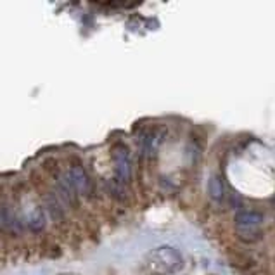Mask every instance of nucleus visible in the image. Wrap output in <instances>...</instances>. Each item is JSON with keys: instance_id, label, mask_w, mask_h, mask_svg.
Listing matches in <instances>:
<instances>
[{"instance_id": "obj_6", "label": "nucleus", "mask_w": 275, "mask_h": 275, "mask_svg": "<svg viewBox=\"0 0 275 275\" xmlns=\"http://www.w3.org/2000/svg\"><path fill=\"white\" fill-rule=\"evenodd\" d=\"M208 192H209V198L213 201H222L223 194H225V187H223L222 178L218 175H211L208 180Z\"/></svg>"}, {"instance_id": "obj_1", "label": "nucleus", "mask_w": 275, "mask_h": 275, "mask_svg": "<svg viewBox=\"0 0 275 275\" xmlns=\"http://www.w3.org/2000/svg\"><path fill=\"white\" fill-rule=\"evenodd\" d=\"M183 267V256L172 246H159L144 256L140 265L142 275H173Z\"/></svg>"}, {"instance_id": "obj_5", "label": "nucleus", "mask_w": 275, "mask_h": 275, "mask_svg": "<svg viewBox=\"0 0 275 275\" xmlns=\"http://www.w3.org/2000/svg\"><path fill=\"white\" fill-rule=\"evenodd\" d=\"M66 173H68V177H70L73 187L76 189V192L87 194V192L90 191V178L81 164H71Z\"/></svg>"}, {"instance_id": "obj_3", "label": "nucleus", "mask_w": 275, "mask_h": 275, "mask_svg": "<svg viewBox=\"0 0 275 275\" xmlns=\"http://www.w3.org/2000/svg\"><path fill=\"white\" fill-rule=\"evenodd\" d=\"M263 222V215L255 209H239L236 213V225L241 234L246 232H258V227Z\"/></svg>"}, {"instance_id": "obj_4", "label": "nucleus", "mask_w": 275, "mask_h": 275, "mask_svg": "<svg viewBox=\"0 0 275 275\" xmlns=\"http://www.w3.org/2000/svg\"><path fill=\"white\" fill-rule=\"evenodd\" d=\"M163 140H164V132L161 130V128H154V130L145 132V134L142 135V139H140L142 153L153 158V156L158 154V151H159V147H161Z\"/></svg>"}, {"instance_id": "obj_7", "label": "nucleus", "mask_w": 275, "mask_h": 275, "mask_svg": "<svg viewBox=\"0 0 275 275\" xmlns=\"http://www.w3.org/2000/svg\"><path fill=\"white\" fill-rule=\"evenodd\" d=\"M45 225V215L42 209H35L33 213L30 215V218H28V227L31 228L33 232H38V230H42Z\"/></svg>"}, {"instance_id": "obj_2", "label": "nucleus", "mask_w": 275, "mask_h": 275, "mask_svg": "<svg viewBox=\"0 0 275 275\" xmlns=\"http://www.w3.org/2000/svg\"><path fill=\"white\" fill-rule=\"evenodd\" d=\"M113 161H114V172L120 183H128L132 178V161L130 153L125 145H114L113 147Z\"/></svg>"}]
</instances>
